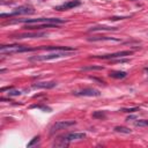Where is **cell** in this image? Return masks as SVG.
Returning <instances> with one entry per match:
<instances>
[{"mask_svg": "<svg viewBox=\"0 0 148 148\" xmlns=\"http://www.w3.org/2000/svg\"><path fill=\"white\" fill-rule=\"evenodd\" d=\"M76 121L74 120H59V121H56L51 127H50V134H54L56 132L58 131H61V130H66L73 125H75Z\"/></svg>", "mask_w": 148, "mask_h": 148, "instance_id": "obj_4", "label": "cell"}, {"mask_svg": "<svg viewBox=\"0 0 148 148\" xmlns=\"http://www.w3.org/2000/svg\"><path fill=\"white\" fill-rule=\"evenodd\" d=\"M145 71H146V72L148 73V67H146V68H145Z\"/></svg>", "mask_w": 148, "mask_h": 148, "instance_id": "obj_26", "label": "cell"}, {"mask_svg": "<svg viewBox=\"0 0 148 148\" xmlns=\"http://www.w3.org/2000/svg\"><path fill=\"white\" fill-rule=\"evenodd\" d=\"M89 42H96V40H116V42H119V39H116V38H112V37H101V36H96V37H90L88 38Z\"/></svg>", "mask_w": 148, "mask_h": 148, "instance_id": "obj_15", "label": "cell"}, {"mask_svg": "<svg viewBox=\"0 0 148 148\" xmlns=\"http://www.w3.org/2000/svg\"><path fill=\"white\" fill-rule=\"evenodd\" d=\"M37 50H46V51H73V52L76 51V49L69 47V46H40V47H37Z\"/></svg>", "mask_w": 148, "mask_h": 148, "instance_id": "obj_11", "label": "cell"}, {"mask_svg": "<svg viewBox=\"0 0 148 148\" xmlns=\"http://www.w3.org/2000/svg\"><path fill=\"white\" fill-rule=\"evenodd\" d=\"M92 117H94V118H99V119L105 118V112H104V111H95V112L92 113Z\"/></svg>", "mask_w": 148, "mask_h": 148, "instance_id": "obj_20", "label": "cell"}, {"mask_svg": "<svg viewBox=\"0 0 148 148\" xmlns=\"http://www.w3.org/2000/svg\"><path fill=\"white\" fill-rule=\"evenodd\" d=\"M80 5H81V1L80 0H69L67 2H64V3L59 5V6H56L54 9L56 10H60V12L61 10H68V9L74 8V7H77Z\"/></svg>", "mask_w": 148, "mask_h": 148, "instance_id": "obj_8", "label": "cell"}, {"mask_svg": "<svg viewBox=\"0 0 148 148\" xmlns=\"http://www.w3.org/2000/svg\"><path fill=\"white\" fill-rule=\"evenodd\" d=\"M37 47H28L24 45H18V44H13V45H1L0 46V52L2 54H13V53H21V52H30L35 51Z\"/></svg>", "mask_w": 148, "mask_h": 148, "instance_id": "obj_1", "label": "cell"}, {"mask_svg": "<svg viewBox=\"0 0 148 148\" xmlns=\"http://www.w3.org/2000/svg\"><path fill=\"white\" fill-rule=\"evenodd\" d=\"M35 9L31 6H20L17 8H15V10H13L12 13L5 14L2 13L0 16L1 17H6V16H14V15H24V14H34Z\"/></svg>", "mask_w": 148, "mask_h": 148, "instance_id": "obj_5", "label": "cell"}, {"mask_svg": "<svg viewBox=\"0 0 148 148\" xmlns=\"http://www.w3.org/2000/svg\"><path fill=\"white\" fill-rule=\"evenodd\" d=\"M60 138H62L67 142H72V141H76V140H83L86 138V133H68V134L61 135Z\"/></svg>", "mask_w": 148, "mask_h": 148, "instance_id": "obj_9", "label": "cell"}, {"mask_svg": "<svg viewBox=\"0 0 148 148\" xmlns=\"http://www.w3.org/2000/svg\"><path fill=\"white\" fill-rule=\"evenodd\" d=\"M97 30H106V31H110V30H116V28H113V27H106V25H98V27H92L91 29H89V31H97Z\"/></svg>", "mask_w": 148, "mask_h": 148, "instance_id": "obj_16", "label": "cell"}, {"mask_svg": "<svg viewBox=\"0 0 148 148\" xmlns=\"http://www.w3.org/2000/svg\"><path fill=\"white\" fill-rule=\"evenodd\" d=\"M46 32H25V34H18V35H15L13 36V38H16V39H23V38H35V37H42V36H45Z\"/></svg>", "mask_w": 148, "mask_h": 148, "instance_id": "obj_10", "label": "cell"}, {"mask_svg": "<svg viewBox=\"0 0 148 148\" xmlns=\"http://www.w3.org/2000/svg\"><path fill=\"white\" fill-rule=\"evenodd\" d=\"M121 112H126V113H133L135 111H139V108L138 106H134V108H124L120 110Z\"/></svg>", "mask_w": 148, "mask_h": 148, "instance_id": "obj_18", "label": "cell"}, {"mask_svg": "<svg viewBox=\"0 0 148 148\" xmlns=\"http://www.w3.org/2000/svg\"><path fill=\"white\" fill-rule=\"evenodd\" d=\"M73 53V51H53L50 54L46 56H36V57H31L30 60L32 61H46V60H53V59H58V58H62V57H68Z\"/></svg>", "mask_w": 148, "mask_h": 148, "instance_id": "obj_2", "label": "cell"}, {"mask_svg": "<svg viewBox=\"0 0 148 148\" xmlns=\"http://www.w3.org/2000/svg\"><path fill=\"white\" fill-rule=\"evenodd\" d=\"M57 86V82L56 81H43V82H37L35 84H32V88L35 89H51L53 87Z\"/></svg>", "mask_w": 148, "mask_h": 148, "instance_id": "obj_12", "label": "cell"}, {"mask_svg": "<svg viewBox=\"0 0 148 148\" xmlns=\"http://www.w3.org/2000/svg\"><path fill=\"white\" fill-rule=\"evenodd\" d=\"M57 27L58 24L56 23H40V24H27L24 28L34 30V29H43V28H57Z\"/></svg>", "mask_w": 148, "mask_h": 148, "instance_id": "obj_13", "label": "cell"}, {"mask_svg": "<svg viewBox=\"0 0 148 148\" xmlns=\"http://www.w3.org/2000/svg\"><path fill=\"white\" fill-rule=\"evenodd\" d=\"M31 108H38V109L45 110V111H47V112H50V111H51V109H50V108H47V106H43V105H32Z\"/></svg>", "mask_w": 148, "mask_h": 148, "instance_id": "obj_25", "label": "cell"}, {"mask_svg": "<svg viewBox=\"0 0 148 148\" xmlns=\"http://www.w3.org/2000/svg\"><path fill=\"white\" fill-rule=\"evenodd\" d=\"M73 95L75 96H101V92L99 90L95 89V88H84V89H81V90H77V91H73Z\"/></svg>", "mask_w": 148, "mask_h": 148, "instance_id": "obj_7", "label": "cell"}, {"mask_svg": "<svg viewBox=\"0 0 148 148\" xmlns=\"http://www.w3.org/2000/svg\"><path fill=\"white\" fill-rule=\"evenodd\" d=\"M39 141V135H37V136H35V138H32V140L28 143V147H31V146H34L36 142H38Z\"/></svg>", "mask_w": 148, "mask_h": 148, "instance_id": "obj_23", "label": "cell"}, {"mask_svg": "<svg viewBox=\"0 0 148 148\" xmlns=\"http://www.w3.org/2000/svg\"><path fill=\"white\" fill-rule=\"evenodd\" d=\"M133 51H119L114 53H109V54H102V56H94L95 58L98 59H114V58H123L126 56H131Z\"/></svg>", "mask_w": 148, "mask_h": 148, "instance_id": "obj_6", "label": "cell"}, {"mask_svg": "<svg viewBox=\"0 0 148 148\" xmlns=\"http://www.w3.org/2000/svg\"><path fill=\"white\" fill-rule=\"evenodd\" d=\"M130 16H112L110 17L111 21H117V20H124V18H128Z\"/></svg>", "mask_w": 148, "mask_h": 148, "instance_id": "obj_24", "label": "cell"}, {"mask_svg": "<svg viewBox=\"0 0 148 148\" xmlns=\"http://www.w3.org/2000/svg\"><path fill=\"white\" fill-rule=\"evenodd\" d=\"M104 67L102 66H88V67H83L82 71H88V69H103Z\"/></svg>", "mask_w": 148, "mask_h": 148, "instance_id": "obj_22", "label": "cell"}, {"mask_svg": "<svg viewBox=\"0 0 148 148\" xmlns=\"http://www.w3.org/2000/svg\"><path fill=\"white\" fill-rule=\"evenodd\" d=\"M135 126H139V127H143V126H148V120L146 119H140V120H136L134 123Z\"/></svg>", "mask_w": 148, "mask_h": 148, "instance_id": "obj_19", "label": "cell"}, {"mask_svg": "<svg viewBox=\"0 0 148 148\" xmlns=\"http://www.w3.org/2000/svg\"><path fill=\"white\" fill-rule=\"evenodd\" d=\"M15 22H22L25 24H38V23H56V24H61L65 23L64 20L57 18V17H39V18H23V20H17Z\"/></svg>", "mask_w": 148, "mask_h": 148, "instance_id": "obj_3", "label": "cell"}, {"mask_svg": "<svg viewBox=\"0 0 148 148\" xmlns=\"http://www.w3.org/2000/svg\"><path fill=\"white\" fill-rule=\"evenodd\" d=\"M114 131L118 132V133H124V134H130L132 132L128 127H125V126H116L114 127Z\"/></svg>", "mask_w": 148, "mask_h": 148, "instance_id": "obj_17", "label": "cell"}, {"mask_svg": "<svg viewBox=\"0 0 148 148\" xmlns=\"http://www.w3.org/2000/svg\"><path fill=\"white\" fill-rule=\"evenodd\" d=\"M8 96H18V95H21V91L20 90H16V89H9L8 90Z\"/></svg>", "mask_w": 148, "mask_h": 148, "instance_id": "obj_21", "label": "cell"}, {"mask_svg": "<svg viewBox=\"0 0 148 148\" xmlns=\"http://www.w3.org/2000/svg\"><path fill=\"white\" fill-rule=\"evenodd\" d=\"M109 76L112 79H124L127 76V73L124 71H112L109 73Z\"/></svg>", "mask_w": 148, "mask_h": 148, "instance_id": "obj_14", "label": "cell"}]
</instances>
